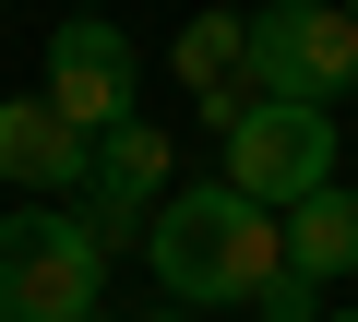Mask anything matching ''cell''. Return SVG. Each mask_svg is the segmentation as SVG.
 <instances>
[{
    "instance_id": "obj_12",
    "label": "cell",
    "mask_w": 358,
    "mask_h": 322,
    "mask_svg": "<svg viewBox=\"0 0 358 322\" xmlns=\"http://www.w3.org/2000/svg\"><path fill=\"white\" fill-rule=\"evenodd\" d=\"M84 13H108V0H84Z\"/></svg>"
},
{
    "instance_id": "obj_4",
    "label": "cell",
    "mask_w": 358,
    "mask_h": 322,
    "mask_svg": "<svg viewBox=\"0 0 358 322\" xmlns=\"http://www.w3.org/2000/svg\"><path fill=\"white\" fill-rule=\"evenodd\" d=\"M227 180L251 191V203H310L322 180H334V108H310V96H251V119L227 131Z\"/></svg>"
},
{
    "instance_id": "obj_13",
    "label": "cell",
    "mask_w": 358,
    "mask_h": 322,
    "mask_svg": "<svg viewBox=\"0 0 358 322\" xmlns=\"http://www.w3.org/2000/svg\"><path fill=\"white\" fill-rule=\"evenodd\" d=\"M346 13H358V0H346Z\"/></svg>"
},
{
    "instance_id": "obj_1",
    "label": "cell",
    "mask_w": 358,
    "mask_h": 322,
    "mask_svg": "<svg viewBox=\"0 0 358 322\" xmlns=\"http://www.w3.org/2000/svg\"><path fill=\"white\" fill-rule=\"evenodd\" d=\"M143 263L179 310H263V286L287 275V215L251 203L239 180H192V191H167L155 227H143Z\"/></svg>"
},
{
    "instance_id": "obj_3",
    "label": "cell",
    "mask_w": 358,
    "mask_h": 322,
    "mask_svg": "<svg viewBox=\"0 0 358 322\" xmlns=\"http://www.w3.org/2000/svg\"><path fill=\"white\" fill-rule=\"evenodd\" d=\"M251 84L263 96H358V13L346 0H251Z\"/></svg>"
},
{
    "instance_id": "obj_5",
    "label": "cell",
    "mask_w": 358,
    "mask_h": 322,
    "mask_svg": "<svg viewBox=\"0 0 358 322\" xmlns=\"http://www.w3.org/2000/svg\"><path fill=\"white\" fill-rule=\"evenodd\" d=\"M131 84H143V48H131V24L120 13H60L48 24V72H36V96L60 108V119H84L96 143L131 119Z\"/></svg>"
},
{
    "instance_id": "obj_9",
    "label": "cell",
    "mask_w": 358,
    "mask_h": 322,
    "mask_svg": "<svg viewBox=\"0 0 358 322\" xmlns=\"http://www.w3.org/2000/svg\"><path fill=\"white\" fill-rule=\"evenodd\" d=\"M251 322H322V286H310V275H275V286H263V310H251Z\"/></svg>"
},
{
    "instance_id": "obj_11",
    "label": "cell",
    "mask_w": 358,
    "mask_h": 322,
    "mask_svg": "<svg viewBox=\"0 0 358 322\" xmlns=\"http://www.w3.org/2000/svg\"><path fill=\"white\" fill-rule=\"evenodd\" d=\"M322 322H358V310H322Z\"/></svg>"
},
{
    "instance_id": "obj_15",
    "label": "cell",
    "mask_w": 358,
    "mask_h": 322,
    "mask_svg": "<svg viewBox=\"0 0 358 322\" xmlns=\"http://www.w3.org/2000/svg\"><path fill=\"white\" fill-rule=\"evenodd\" d=\"M96 322H108V310H96Z\"/></svg>"
},
{
    "instance_id": "obj_2",
    "label": "cell",
    "mask_w": 358,
    "mask_h": 322,
    "mask_svg": "<svg viewBox=\"0 0 358 322\" xmlns=\"http://www.w3.org/2000/svg\"><path fill=\"white\" fill-rule=\"evenodd\" d=\"M96 286H108V239L84 227V203L0 215V310L13 322H96Z\"/></svg>"
},
{
    "instance_id": "obj_6",
    "label": "cell",
    "mask_w": 358,
    "mask_h": 322,
    "mask_svg": "<svg viewBox=\"0 0 358 322\" xmlns=\"http://www.w3.org/2000/svg\"><path fill=\"white\" fill-rule=\"evenodd\" d=\"M96 180V131L60 119L48 96H0V191H24V203H60Z\"/></svg>"
},
{
    "instance_id": "obj_14",
    "label": "cell",
    "mask_w": 358,
    "mask_h": 322,
    "mask_svg": "<svg viewBox=\"0 0 358 322\" xmlns=\"http://www.w3.org/2000/svg\"><path fill=\"white\" fill-rule=\"evenodd\" d=\"M0 322H13V310H0Z\"/></svg>"
},
{
    "instance_id": "obj_7",
    "label": "cell",
    "mask_w": 358,
    "mask_h": 322,
    "mask_svg": "<svg viewBox=\"0 0 358 322\" xmlns=\"http://www.w3.org/2000/svg\"><path fill=\"white\" fill-rule=\"evenodd\" d=\"M155 203H167V131L131 108V119L96 143V180H84V227L120 251V239H143V227H155Z\"/></svg>"
},
{
    "instance_id": "obj_8",
    "label": "cell",
    "mask_w": 358,
    "mask_h": 322,
    "mask_svg": "<svg viewBox=\"0 0 358 322\" xmlns=\"http://www.w3.org/2000/svg\"><path fill=\"white\" fill-rule=\"evenodd\" d=\"M287 275H310V286L358 275V191L346 180H322L310 203H287Z\"/></svg>"
},
{
    "instance_id": "obj_10",
    "label": "cell",
    "mask_w": 358,
    "mask_h": 322,
    "mask_svg": "<svg viewBox=\"0 0 358 322\" xmlns=\"http://www.w3.org/2000/svg\"><path fill=\"white\" fill-rule=\"evenodd\" d=\"M143 322H203V310H179V298H167V310H143Z\"/></svg>"
}]
</instances>
